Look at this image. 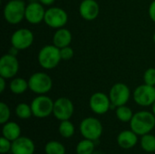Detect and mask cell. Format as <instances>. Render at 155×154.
<instances>
[{
	"label": "cell",
	"mask_w": 155,
	"mask_h": 154,
	"mask_svg": "<svg viewBox=\"0 0 155 154\" xmlns=\"http://www.w3.org/2000/svg\"><path fill=\"white\" fill-rule=\"evenodd\" d=\"M130 127L138 136L150 133L155 127V115L153 112H137L130 122Z\"/></svg>",
	"instance_id": "obj_1"
},
{
	"label": "cell",
	"mask_w": 155,
	"mask_h": 154,
	"mask_svg": "<svg viewBox=\"0 0 155 154\" xmlns=\"http://www.w3.org/2000/svg\"><path fill=\"white\" fill-rule=\"evenodd\" d=\"M38 63L40 66L45 70H52L58 66L62 61L60 55V48L54 44H47L43 46L38 53Z\"/></svg>",
	"instance_id": "obj_2"
},
{
	"label": "cell",
	"mask_w": 155,
	"mask_h": 154,
	"mask_svg": "<svg viewBox=\"0 0 155 154\" xmlns=\"http://www.w3.org/2000/svg\"><path fill=\"white\" fill-rule=\"evenodd\" d=\"M25 5L21 0H10L4 7L5 20L10 25H17L25 18Z\"/></svg>",
	"instance_id": "obj_3"
},
{
	"label": "cell",
	"mask_w": 155,
	"mask_h": 154,
	"mask_svg": "<svg viewBox=\"0 0 155 154\" xmlns=\"http://www.w3.org/2000/svg\"><path fill=\"white\" fill-rule=\"evenodd\" d=\"M29 89L40 95L45 94L51 91L53 87V80L52 78L44 72H37L33 74L28 79Z\"/></svg>",
	"instance_id": "obj_4"
},
{
	"label": "cell",
	"mask_w": 155,
	"mask_h": 154,
	"mask_svg": "<svg viewBox=\"0 0 155 154\" xmlns=\"http://www.w3.org/2000/svg\"><path fill=\"white\" fill-rule=\"evenodd\" d=\"M80 133L84 139L97 141L103 134V124L94 117H86L80 123Z\"/></svg>",
	"instance_id": "obj_5"
},
{
	"label": "cell",
	"mask_w": 155,
	"mask_h": 154,
	"mask_svg": "<svg viewBox=\"0 0 155 154\" xmlns=\"http://www.w3.org/2000/svg\"><path fill=\"white\" fill-rule=\"evenodd\" d=\"M54 101L47 95L40 94L33 99L31 102V108L33 116L36 118H46L53 114L54 111Z\"/></svg>",
	"instance_id": "obj_6"
},
{
	"label": "cell",
	"mask_w": 155,
	"mask_h": 154,
	"mask_svg": "<svg viewBox=\"0 0 155 154\" xmlns=\"http://www.w3.org/2000/svg\"><path fill=\"white\" fill-rule=\"evenodd\" d=\"M68 21V15L64 9L52 6L45 11L44 22L51 28L59 29L64 27Z\"/></svg>",
	"instance_id": "obj_7"
},
{
	"label": "cell",
	"mask_w": 155,
	"mask_h": 154,
	"mask_svg": "<svg viewBox=\"0 0 155 154\" xmlns=\"http://www.w3.org/2000/svg\"><path fill=\"white\" fill-rule=\"evenodd\" d=\"M135 103L143 107L153 106L155 103V86L146 84L137 86L133 93Z\"/></svg>",
	"instance_id": "obj_8"
},
{
	"label": "cell",
	"mask_w": 155,
	"mask_h": 154,
	"mask_svg": "<svg viewBox=\"0 0 155 154\" xmlns=\"http://www.w3.org/2000/svg\"><path fill=\"white\" fill-rule=\"evenodd\" d=\"M131 97L130 88L124 83H117L112 86L109 92V98L112 107L125 105Z\"/></svg>",
	"instance_id": "obj_9"
},
{
	"label": "cell",
	"mask_w": 155,
	"mask_h": 154,
	"mask_svg": "<svg viewBox=\"0 0 155 154\" xmlns=\"http://www.w3.org/2000/svg\"><path fill=\"white\" fill-rule=\"evenodd\" d=\"M74 112L73 102L66 97H60L54 103V116L59 121L70 120Z\"/></svg>",
	"instance_id": "obj_10"
},
{
	"label": "cell",
	"mask_w": 155,
	"mask_h": 154,
	"mask_svg": "<svg viewBox=\"0 0 155 154\" xmlns=\"http://www.w3.org/2000/svg\"><path fill=\"white\" fill-rule=\"evenodd\" d=\"M19 62L15 55L11 54H4L0 59V76L13 79L18 73Z\"/></svg>",
	"instance_id": "obj_11"
},
{
	"label": "cell",
	"mask_w": 155,
	"mask_h": 154,
	"mask_svg": "<svg viewBox=\"0 0 155 154\" xmlns=\"http://www.w3.org/2000/svg\"><path fill=\"white\" fill-rule=\"evenodd\" d=\"M10 41L12 46L17 50H25L32 45L34 34L27 28H20L12 34Z\"/></svg>",
	"instance_id": "obj_12"
},
{
	"label": "cell",
	"mask_w": 155,
	"mask_h": 154,
	"mask_svg": "<svg viewBox=\"0 0 155 154\" xmlns=\"http://www.w3.org/2000/svg\"><path fill=\"white\" fill-rule=\"evenodd\" d=\"M89 106L93 113L103 115L106 113L112 107V103L110 101L109 95L104 93L97 92L92 94L89 100Z\"/></svg>",
	"instance_id": "obj_13"
},
{
	"label": "cell",
	"mask_w": 155,
	"mask_h": 154,
	"mask_svg": "<svg viewBox=\"0 0 155 154\" xmlns=\"http://www.w3.org/2000/svg\"><path fill=\"white\" fill-rule=\"evenodd\" d=\"M45 11L44 5L40 2L32 1L25 6V18L32 25H37L44 21Z\"/></svg>",
	"instance_id": "obj_14"
},
{
	"label": "cell",
	"mask_w": 155,
	"mask_h": 154,
	"mask_svg": "<svg viewBox=\"0 0 155 154\" xmlns=\"http://www.w3.org/2000/svg\"><path fill=\"white\" fill-rule=\"evenodd\" d=\"M79 13L84 20L93 21L99 15V4L96 0H83L79 5Z\"/></svg>",
	"instance_id": "obj_15"
},
{
	"label": "cell",
	"mask_w": 155,
	"mask_h": 154,
	"mask_svg": "<svg viewBox=\"0 0 155 154\" xmlns=\"http://www.w3.org/2000/svg\"><path fill=\"white\" fill-rule=\"evenodd\" d=\"M35 151V143L28 137L20 136L18 139L12 142V154H34Z\"/></svg>",
	"instance_id": "obj_16"
},
{
	"label": "cell",
	"mask_w": 155,
	"mask_h": 154,
	"mask_svg": "<svg viewBox=\"0 0 155 154\" xmlns=\"http://www.w3.org/2000/svg\"><path fill=\"white\" fill-rule=\"evenodd\" d=\"M138 143V135L133 130L121 132L117 136V143L124 150L134 148Z\"/></svg>",
	"instance_id": "obj_17"
},
{
	"label": "cell",
	"mask_w": 155,
	"mask_h": 154,
	"mask_svg": "<svg viewBox=\"0 0 155 154\" xmlns=\"http://www.w3.org/2000/svg\"><path fill=\"white\" fill-rule=\"evenodd\" d=\"M73 36L72 33L66 28H59L55 31L53 36V44H54L58 48H63L65 46H69L71 44Z\"/></svg>",
	"instance_id": "obj_18"
},
{
	"label": "cell",
	"mask_w": 155,
	"mask_h": 154,
	"mask_svg": "<svg viewBox=\"0 0 155 154\" xmlns=\"http://www.w3.org/2000/svg\"><path fill=\"white\" fill-rule=\"evenodd\" d=\"M2 136H4L11 142H14L21 136V127L19 126L18 123L8 121L7 123L3 124Z\"/></svg>",
	"instance_id": "obj_19"
},
{
	"label": "cell",
	"mask_w": 155,
	"mask_h": 154,
	"mask_svg": "<svg viewBox=\"0 0 155 154\" xmlns=\"http://www.w3.org/2000/svg\"><path fill=\"white\" fill-rule=\"evenodd\" d=\"M9 89L14 94H22L27 89H29L28 80L26 81L24 78L16 77L13 78L9 84Z\"/></svg>",
	"instance_id": "obj_20"
},
{
	"label": "cell",
	"mask_w": 155,
	"mask_h": 154,
	"mask_svg": "<svg viewBox=\"0 0 155 154\" xmlns=\"http://www.w3.org/2000/svg\"><path fill=\"white\" fill-rule=\"evenodd\" d=\"M58 132L62 137L68 139V138H71L74 136L75 128H74V123L70 120L61 121L59 127H58Z\"/></svg>",
	"instance_id": "obj_21"
},
{
	"label": "cell",
	"mask_w": 155,
	"mask_h": 154,
	"mask_svg": "<svg viewBox=\"0 0 155 154\" xmlns=\"http://www.w3.org/2000/svg\"><path fill=\"white\" fill-rule=\"evenodd\" d=\"M115 114L119 121H121L123 123H130L134 113H133L132 109L130 107L126 106V104H125V105L116 107Z\"/></svg>",
	"instance_id": "obj_22"
},
{
	"label": "cell",
	"mask_w": 155,
	"mask_h": 154,
	"mask_svg": "<svg viewBox=\"0 0 155 154\" xmlns=\"http://www.w3.org/2000/svg\"><path fill=\"white\" fill-rule=\"evenodd\" d=\"M76 154H93L94 150V142L84 139L80 141L76 145Z\"/></svg>",
	"instance_id": "obj_23"
},
{
	"label": "cell",
	"mask_w": 155,
	"mask_h": 154,
	"mask_svg": "<svg viewBox=\"0 0 155 154\" xmlns=\"http://www.w3.org/2000/svg\"><path fill=\"white\" fill-rule=\"evenodd\" d=\"M141 147L146 152H155V136L151 133L144 134L141 138Z\"/></svg>",
	"instance_id": "obj_24"
},
{
	"label": "cell",
	"mask_w": 155,
	"mask_h": 154,
	"mask_svg": "<svg viewBox=\"0 0 155 154\" xmlns=\"http://www.w3.org/2000/svg\"><path fill=\"white\" fill-rule=\"evenodd\" d=\"M15 115L22 120L29 119L31 116H33V112L31 105L25 103H20L15 107Z\"/></svg>",
	"instance_id": "obj_25"
},
{
	"label": "cell",
	"mask_w": 155,
	"mask_h": 154,
	"mask_svg": "<svg viewBox=\"0 0 155 154\" xmlns=\"http://www.w3.org/2000/svg\"><path fill=\"white\" fill-rule=\"evenodd\" d=\"M45 154H65V147L57 141H50L45 146Z\"/></svg>",
	"instance_id": "obj_26"
},
{
	"label": "cell",
	"mask_w": 155,
	"mask_h": 154,
	"mask_svg": "<svg viewBox=\"0 0 155 154\" xmlns=\"http://www.w3.org/2000/svg\"><path fill=\"white\" fill-rule=\"evenodd\" d=\"M10 116H11V111H10L9 106L5 103L1 102L0 103V123L3 125L5 123H7L10 119Z\"/></svg>",
	"instance_id": "obj_27"
},
{
	"label": "cell",
	"mask_w": 155,
	"mask_h": 154,
	"mask_svg": "<svg viewBox=\"0 0 155 154\" xmlns=\"http://www.w3.org/2000/svg\"><path fill=\"white\" fill-rule=\"evenodd\" d=\"M144 84L155 86V68H148L143 74Z\"/></svg>",
	"instance_id": "obj_28"
},
{
	"label": "cell",
	"mask_w": 155,
	"mask_h": 154,
	"mask_svg": "<svg viewBox=\"0 0 155 154\" xmlns=\"http://www.w3.org/2000/svg\"><path fill=\"white\" fill-rule=\"evenodd\" d=\"M60 55H61V59L62 60L69 61L74 56V49L70 45L63 47V48L60 49Z\"/></svg>",
	"instance_id": "obj_29"
},
{
	"label": "cell",
	"mask_w": 155,
	"mask_h": 154,
	"mask_svg": "<svg viewBox=\"0 0 155 154\" xmlns=\"http://www.w3.org/2000/svg\"><path fill=\"white\" fill-rule=\"evenodd\" d=\"M11 148H12V142L2 136L0 139V152L2 154L7 153L11 152Z\"/></svg>",
	"instance_id": "obj_30"
},
{
	"label": "cell",
	"mask_w": 155,
	"mask_h": 154,
	"mask_svg": "<svg viewBox=\"0 0 155 154\" xmlns=\"http://www.w3.org/2000/svg\"><path fill=\"white\" fill-rule=\"evenodd\" d=\"M149 16L151 20L155 23V0H153L149 6Z\"/></svg>",
	"instance_id": "obj_31"
},
{
	"label": "cell",
	"mask_w": 155,
	"mask_h": 154,
	"mask_svg": "<svg viewBox=\"0 0 155 154\" xmlns=\"http://www.w3.org/2000/svg\"><path fill=\"white\" fill-rule=\"evenodd\" d=\"M5 78L0 76V93H4L5 89Z\"/></svg>",
	"instance_id": "obj_32"
},
{
	"label": "cell",
	"mask_w": 155,
	"mask_h": 154,
	"mask_svg": "<svg viewBox=\"0 0 155 154\" xmlns=\"http://www.w3.org/2000/svg\"><path fill=\"white\" fill-rule=\"evenodd\" d=\"M38 1L44 5H51L54 3L55 0H38Z\"/></svg>",
	"instance_id": "obj_33"
},
{
	"label": "cell",
	"mask_w": 155,
	"mask_h": 154,
	"mask_svg": "<svg viewBox=\"0 0 155 154\" xmlns=\"http://www.w3.org/2000/svg\"><path fill=\"white\" fill-rule=\"evenodd\" d=\"M93 154H104V153H103L102 152H99V151H94Z\"/></svg>",
	"instance_id": "obj_34"
},
{
	"label": "cell",
	"mask_w": 155,
	"mask_h": 154,
	"mask_svg": "<svg viewBox=\"0 0 155 154\" xmlns=\"http://www.w3.org/2000/svg\"><path fill=\"white\" fill-rule=\"evenodd\" d=\"M152 107H153V114L155 115V103L153 104V106H152Z\"/></svg>",
	"instance_id": "obj_35"
},
{
	"label": "cell",
	"mask_w": 155,
	"mask_h": 154,
	"mask_svg": "<svg viewBox=\"0 0 155 154\" xmlns=\"http://www.w3.org/2000/svg\"><path fill=\"white\" fill-rule=\"evenodd\" d=\"M153 42L155 43V33H154V34H153Z\"/></svg>",
	"instance_id": "obj_36"
},
{
	"label": "cell",
	"mask_w": 155,
	"mask_h": 154,
	"mask_svg": "<svg viewBox=\"0 0 155 154\" xmlns=\"http://www.w3.org/2000/svg\"><path fill=\"white\" fill-rule=\"evenodd\" d=\"M21 1H23V0H21Z\"/></svg>",
	"instance_id": "obj_37"
}]
</instances>
